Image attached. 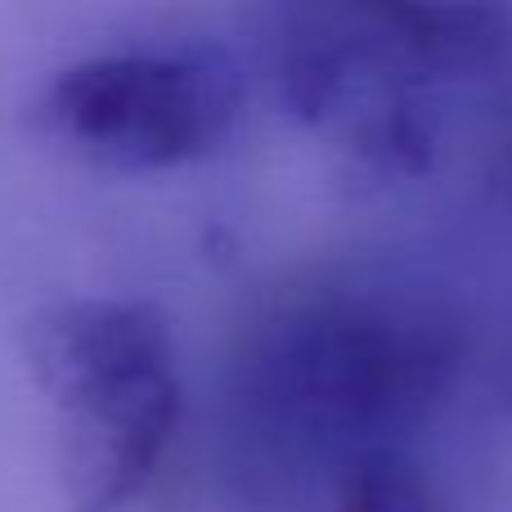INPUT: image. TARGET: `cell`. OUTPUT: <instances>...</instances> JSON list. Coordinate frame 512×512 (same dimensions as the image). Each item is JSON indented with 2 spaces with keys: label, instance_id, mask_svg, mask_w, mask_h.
<instances>
[{
  "label": "cell",
  "instance_id": "1",
  "mask_svg": "<svg viewBox=\"0 0 512 512\" xmlns=\"http://www.w3.org/2000/svg\"><path fill=\"white\" fill-rule=\"evenodd\" d=\"M23 355L59 414V472L72 512L131 504L180 423L167 315L140 297L54 301L27 319Z\"/></svg>",
  "mask_w": 512,
  "mask_h": 512
},
{
  "label": "cell",
  "instance_id": "2",
  "mask_svg": "<svg viewBox=\"0 0 512 512\" xmlns=\"http://www.w3.org/2000/svg\"><path fill=\"white\" fill-rule=\"evenodd\" d=\"M445 319L387 301L328 297L270 328L261 387L292 423L324 436H373L427 418L459 369Z\"/></svg>",
  "mask_w": 512,
  "mask_h": 512
},
{
  "label": "cell",
  "instance_id": "3",
  "mask_svg": "<svg viewBox=\"0 0 512 512\" xmlns=\"http://www.w3.org/2000/svg\"><path fill=\"white\" fill-rule=\"evenodd\" d=\"M288 108L373 180H414L432 167L423 77L382 36L369 5L306 9L279 54Z\"/></svg>",
  "mask_w": 512,
  "mask_h": 512
},
{
  "label": "cell",
  "instance_id": "4",
  "mask_svg": "<svg viewBox=\"0 0 512 512\" xmlns=\"http://www.w3.org/2000/svg\"><path fill=\"white\" fill-rule=\"evenodd\" d=\"M230 117L225 86L176 54H95L45 95V126L108 171H171L216 144Z\"/></svg>",
  "mask_w": 512,
  "mask_h": 512
},
{
  "label": "cell",
  "instance_id": "5",
  "mask_svg": "<svg viewBox=\"0 0 512 512\" xmlns=\"http://www.w3.org/2000/svg\"><path fill=\"white\" fill-rule=\"evenodd\" d=\"M418 77H481L512 54V14L495 5H369Z\"/></svg>",
  "mask_w": 512,
  "mask_h": 512
},
{
  "label": "cell",
  "instance_id": "6",
  "mask_svg": "<svg viewBox=\"0 0 512 512\" xmlns=\"http://www.w3.org/2000/svg\"><path fill=\"white\" fill-rule=\"evenodd\" d=\"M337 512H436L432 490L396 450H364L337 481Z\"/></svg>",
  "mask_w": 512,
  "mask_h": 512
},
{
  "label": "cell",
  "instance_id": "7",
  "mask_svg": "<svg viewBox=\"0 0 512 512\" xmlns=\"http://www.w3.org/2000/svg\"><path fill=\"white\" fill-rule=\"evenodd\" d=\"M499 158H504V167H508V176H512V122H508L504 140H499Z\"/></svg>",
  "mask_w": 512,
  "mask_h": 512
}]
</instances>
